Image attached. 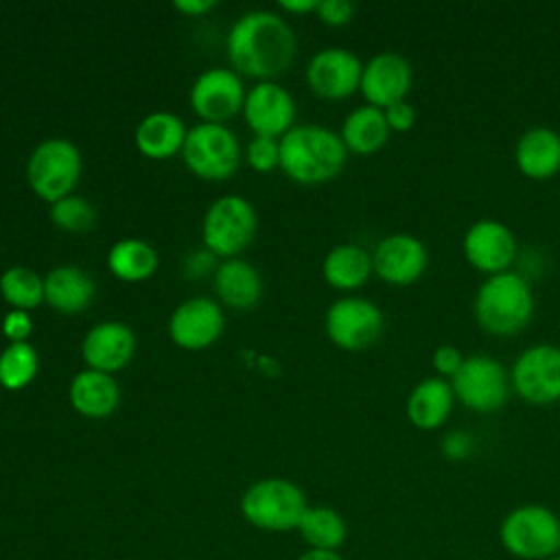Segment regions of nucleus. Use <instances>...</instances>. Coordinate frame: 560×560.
<instances>
[{
	"label": "nucleus",
	"instance_id": "obj_40",
	"mask_svg": "<svg viewBox=\"0 0 560 560\" xmlns=\"http://www.w3.org/2000/svg\"><path fill=\"white\" fill-rule=\"evenodd\" d=\"M319 0H280V7L289 13H311L317 11Z\"/></svg>",
	"mask_w": 560,
	"mask_h": 560
},
{
	"label": "nucleus",
	"instance_id": "obj_14",
	"mask_svg": "<svg viewBox=\"0 0 560 560\" xmlns=\"http://www.w3.org/2000/svg\"><path fill=\"white\" fill-rule=\"evenodd\" d=\"M245 90L234 70L210 68L201 72L190 88V105L203 122L221 125L243 109Z\"/></svg>",
	"mask_w": 560,
	"mask_h": 560
},
{
	"label": "nucleus",
	"instance_id": "obj_33",
	"mask_svg": "<svg viewBox=\"0 0 560 560\" xmlns=\"http://www.w3.org/2000/svg\"><path fill=\"white\" fill-rule=\"evenodd\" d=\"M247 164L260 173L280 166V142H276V138L256 136L247 144Z\"/></svg>",
	"mask_w": 560,
	"mask_h": 560
},
{
	"label": "nucleus",
	"instance_id": "obj_18",
	"mask_svg": "<svg viewBox=\"0 0 560 560\" xmlns=\"http://www.w3.org/2000/svg\"><path fill=\"white\" fill-rule=\"evenodd\" d=\"M171 339L184 350H203L223 332V313L210 298H190L182 302L168 319Z\"/></svg>",
	"mask_w": 560,
	"mask_h": 560
},
{
	"label": "nucleus",
	"instance_id": "obj_3",
	"mask_svg": "<svg viewBox=\"0 0 560 560\" xmlns=\"http://www.w3.org/2000/svg\"><path fill=\"white\" fill-rule=\"evenodd\" d=\"M472 311L483 332L492 337H514L534 315L532 287L512 269L488 276L475 293Z\"/></svg>",
	"mask_w": 560,
	"mask_h": 560
},
{
	"label": "nucleus",
	"instance_id": "obj_35",
	"mask_svg": "<svg viewBox=\"0 0 560 560\" xmlns=\"http://www.w3.org/2000/svg\"><path fill=\"white\" fill-rule=\"evenodd\" d=\"M464 359H466V357L462 354V350H459L457 346H453V343H442V346H438V348L433 350V354H431V365H433V370L438 372V376L451 381V378L457 374V370L462 368Z\"/></svg>",
	"mask_w": 560,
	"mask_h": 560
},
{
	"label": "nucleus",
	"instance_id": "obj_36",
	"mask_svg": "<svg viewBox=\"0 0 560 560\" xmlns=\"http://www.w3.org/2000/svg\"><path fill=\"white\" fill-rule=\"evenodd\" d=\"M315 13H317V18L324 24L343 26V24H348L352 20L354 4L348 2V0H319Z\"/></svg>",
	"mask_w": 560,
	"mask_h": 560
},
{
	"label": "nucleus",
	"instance_id": "obj_5",
	"mask_svg": "<svg viewBox=\"0 0 560 560\" xmlns=\"http://www.w3.org/2000/svg\"><path fill=\"white\" fill-rule=\"evenodd\" d=\"M306 508L302 488L282 477L258 479L241 497L243 518L262 532L298 529Z\"/></svg>",
	"mask_w": 560,
	"mask_h": 560
},
{
	"label": "nucleus",
	"instance_id": "obj_25",
	"mask_svg": "<svg viewBox=\"0 0 560 560\" xmlns=\"http://www.w3.org/2000/svg\"><path fill=\"white\" fill-rule=\"evenodd\" d=\"M214 291L223 304L245 311L258 304L262 295L260 273L245 260L230 258L214 273Z\"/></svg>",
	"mask_w": 560,
	"mask_h": 560
},
{
	"label": "nucleus",
	"instance_id": "obj_21",
	"mask_svg": "<svg viewBox=\"0 0 560 560\" xmlns=\"http://www.w3.org/2000/svg\"><path fill=\"white\" fill-rule=\"evenodd\" d=\"M453 407L455 394L451 381L438 374L418 381L405 400L407 420L420 431L440 429L448 420Z\"/></svg>",
	"mask_w": 560,
	"mask_h": 560
},
{
	"label": "nucleus",
	"instance_id": "obj_11",
	"mask_svg": "<svg viewBox=\"0 0 560 560\" xmlns=\"http://www.w3.org/2000/svg\"><path fill=\"white\" fill-rule=\"evenodd\" d=\"M512 389L529 405L547 407L560 400V346H527L510 368Z\"/></svg>",
	"mask_w": 560,
	"mask_h": 560
},
{
	"label": "nucleus",
	"instance_id": "obj_34",
	"mask_svg": "<svg viewBox=\"0 0 560 560\" xmlns=\"http://www.w3.org/2000/svg\"><path fill=\"white\" fill-rule=\"evenodd\" d=\"M472 448H475V440H472V433L464 431V429H453L448 431L442 442H440V451L446 459L451 462H462V459H468L472 455Z\"/></svg>",
	"mask_w": 560,
	"mask_h": 560
},
{
	"label": "nucleus",
	"instance_id": "obj_17",
	"mask_svg": "<svg viewBox=\"0 0 560 560\" xmlns=\"http://www.w3.org/2000/svg\"><path fill=\"white\" fill-rule=\"evenodd\" d=\"M243 116L256 136L282 138L293 127L295 103L278 83L260 81L245 94Z\"/></svg>",
	"mask_w": 560,
	"mask_h": 560
},
{
	"label": "nucleus",
	"instance_id": "obj_20",
	"mask_svg": "<svg viewBox=\"0 0 560 560\" xmlns=\"http://www.w3.org/2000/svg\"><path fill=\"white\" fill-rule=\"evenodd\" d=\"M514 162L527 179L556 177L560 173V133L542 125L525 129L514 144Z\"/></svg>",
	"mask_w": 560,
	"mask_h": 560
},
{
	"label": "nucleus",
	"instance_id": "obj_13",
	"mask_svg": "<svg viewBox=\"0 0 560 560\" xmlns=\"http://www.w3.org/2000/svg\"><path fill=\"white\" fill-rule=\"evenodd\" d=\"M429 265L424 243L407 232L381 238L372 252L374 273L392 287H409L422 278Z\"/></svg>",
	"mask_w": 560,
	"mask_h": 560
},
{
	"label": "nucleus",
	"instance_id": "obj_30",
	"mask_svg": "<svg viewBox=\"0 0 560 560\" xmlns=\"http://www.w3.org/2000/svg\"><path fill=\"white\" fill-rule=\"evenodd\" d=\"M39 357L28 341L9 343L0 354V385L18 392L26 387L37 374Z\"/></svg>",
	"mask_w": 560,
	"mask_h": 560
},
{
	"label": "nucleus",
	"instance_id": "obj_16",
	"mask_svg": "<svg viewBox=\"0 0 560 560\" xmlns=\"http://www.w3.org/2000/svg\"><path fill=\"white\" fill-rule=\"evenodd\" d=\"M413 83V68L400 52L383 50L363 63L359 92L378 109L405 101Z\"/></svg>",
	"mask_w": 560,
	"mask_h": 560
},
{
	"label": "nucleus",
	"instance_id": "obj_39",
	"mask_svg": "<svg viewBox=\"0 0 560 560\" xmlns=\"http://www.w3.org/2000/svg\"><path fill=\"white\" fill-rule=\"evenodd\" d=\"M214 0H175V9L184 15H203L206 11L214 9Z\"/></svg>",
	"mask_w": 560,
	"mask_h": 560
},
{
	"label": "nucleus",
	"instance_id": "obj_10",
	"mask_svg": "<svg viewBox=\"0 0 560 560\" xmlns=\"http://www.w3.org/2000/svg\"><path fill=\"white\" fill-rule=\"evenodd\" d=\"M182 158L201 179H228L238 168V140L225 125L199 122L186 133Z\"/></svg>",
	"mask_w": 560,
	"mask_h": 560
},
{
	"label": "nucleus",
	"instance_id": "obj_1",
	"mask_svg": "<svg viewBox=\"0 0 560 560\" xmlns=\"http://www.w3.org/2000/svg\"><path fill=\"white\" fill-rule=\"evenodd\" d=\"M295 52L293 28L271 11H249L228 33V57L236 74L269 81L291 66Z\"/></svg>",
	"mask_w": 560,
	"mask_h": 560
},
{
	"label": "nucleus",
	"instance_id": "obj_26",
	"mask_svg": "<svg viewBox=\"0 0 560 560\" xmlns=\"http://www.w3.org/2000/svg\"><path fill=\"white\" fill-rule=\"evenodd\" d=\"M389 133L385 112L374 105H361L346 116L339 136L348 151L357 155H372L387 144Z\"/></svg>",
	"mask_w": 560,
	"mask_h": 560
},
{
	"label": "nucleus",
	"instance_id": "obj_37",
	"mask_svg": "<svg viewBox=\"0 0 560 560\" xmlns=\"http://www.w3.org/2000/svg\"><path fill=\"white\" fill-rule=\"evenodd\" d=\"M385 112V120L389 125V131H398V133H405L409 129H413L416 125V118H418V112L416 107L405 98V101H398L389 107L383 109Z\"/></svg>",
	"mask_w": 560,
	"mask_h": 560
},
{
	"label": "nucleus",
	"instance_id": "obj_23",
	"mask_svg": "<svg viewBox=\"0 0 560 560\" xmlns=\"http://www.w3.org/2000/svg\"><path fill=\"white\" fill-rule=\"evenodd\" d=\"M186 133L179 116L171 112H153L140 120L136 129V147L144 158L166 160L182 151Z\"/></svg>",
	"mask_w": 560,
	"mask_h": 560
},
{
	"label": "nucleus",
	"instance_id": "obj_22",
	"mask_svg": "<svg viewBox=\"0 0 560 560\" xmlns=\"http://www.w3.org/2000/svg\"><path fill=\"white\" fill-rule=\"evenodd\" d=\"M94 300V280L79 267L61 265L44 278V302L59 313H79Z\"/></svg>",
	"mask_w": 560,
	"mask_h": 560
},
{
	"label": "nucleus",
	"instance_id": "obj_4",
	"mask_svg": "<svg viewBox=\"0 0 560 560\" xmlns=\"http://www.w3.org/2000/svg\"><path fill=\"white\" fill-rule=\"evenodd\" d=\"M503 551L518 560H547L560 553V516L540 503L512 508L499 525Z\"/></svg>",
	"mask_w": 560,
	"mask_h": 560
},
{
	"label": "nucleus",
	"instance_id": "obj_28",
	"mask_svg": "<svg viewBox=\"0 0 560 560\" xmlns=\"http://www.w3.org/2000/svg\"><path fill=\"white\" fill-rule=\"evenodd\" d=\"M298 532L306 542V549L337 551L346 542L348 525L335 508L308 505L298 523Z\"/></svg>",
	"mask_w": 560,
	"mask_h": 560
},
{
	"label": "nucleus",
	"instance_id": "obj_7",
	"mask_svg": "<svg viewBox=\"0 0 560 560\" xmlns=\"http://www.w3.org/2000/svg\"><path fill=\"white\" fill-rule=\"evenodd\" d=\"M455 400L475 413L499 411L510 396L512 383L505 365L488 354L466 357L451 378Z\"/></svg>",
	"mask_w": 560,
	"mask_h": 560
},
{
	"label": "nucleus",
	"instance_id": "obj_29",
	"mask_svg": "<svg viewBox=\"0 0 560 560\" xmlns=\"http://www.w3.org/2000/svg\"><path fill=\"white\" fill-rule=\"evenodd\" d=\"M109 271L125 282H140L158 269L155 249L140 238H122L112 245L107 254Z\"/></svg>",
	"mask_w": 560,
	"mask_h": 560
},
{
	"label": "nucleus",
	"instance_id": "obj_9",
	"mask_svg": "<svg viewBox=\"0 0 560 560\" xmlns=\"http://www.w3.org/2000/svg\"><path fill=\"white\" fill-rule=\"evenodd\" d=\"M256 225V212L247 199L236 195L219 197L203 214V245L210 254L230 258L254 241Z\"/></svg>",
	"mask_w": 560,
	"mask_h": 560
},
{
	"label": "nucleus",
	"instance_id": "obj_15",
	"mask_svg": "<svg viewBox=\"0 0 560 560\" xmlns=\"http://www.w3.org/2000/svg\"><path fill=\"white\" fill-rule=\"evenodd\" d=\"M361 59L352 50L339 46L322 48L311 57L306 68V81L311 90L328 101L352 96L361 88Z\"/></svg>",
	"mask_w": 560,
	"mask_h": 560
},
{
	"label": "nucleus",
	"instance_id": "obj_38",
	"mask_svg": "<svg viewBox=\"0 0 560 560\" xmlns=\"http://www.w3.org/2000/svg\"><path fill=\"white\" fill-rule=\"evenodd\" d=\"M31 330H33V322L26 315V311H18L15 308V311L7 313L4 319H2V332H4L7 339H11V343L26 341Z\"/></svg>",
	"mask_w": 560,
	"mask_h": 560
},
{
	"label": "nucleus",
	"instance_id": "obj_2",
	"mask_svg": "<svg viewBox=\"0 0 560 560\" xmlns=\"http://www.w3.org/2000/svg\"><path fill=\"white\" fill-rule=\"evenodd\" d=\"M346 160L341 136L322 125H293L280 138V168L293 182H330L343 171Z\"/></svg>",
	"mask_w": 560,
	"mask_h": 560
},
{
	"label": "nucleus",
	"instance_id": "obj_19",
	"mask_svg": "<svg viewBox=\"0 0 560 560\" xmlns=\"http://www.w3.org/2000/svg\"><path fill=\"white\" fill-rule=\"evenodd\" d=\"M136 350V337L127 324L120 322H103L88 330L81 354L90 370H98L105 374L122 370Z\"/></svg>",
	"mask_w": 560,
	"mask_h": 560
},
{
	"label": "nucleus",
	"instance_id": "obj_24",
	"mask_svg": "<svg viewBox=\"0 0 560 560\" xmlns=\"http://www.w3.org/2000/svg\"><path fill=\"white\" fill-rule=\"evenodd\" d=\"M120 400V392L112 374L83 370L70 383V402L85 418H107Z\"/></svg>",
	"mask_w": 560,
	"mask_h": 560
},
{
	"label": "nucleus",
	"instance_id": "obj_8",
	"mask_svg": "<svg viewBox=\"0 0 560 560\" xmlns=\"http://www.w3.org/2000/svg\"><path fill=\"white\" fill-rule=\"evenodd\" d=\"M328 339L348 352H361L378 343L385 332L383 311L368 298L348 295L335 300L324 317Z\"/></svg>",
	"mask_w": 560,
	"mask_h": 560
},
{
	"label": "nucleus",
	"instance_id": "obj_31",
	"mask_svg": "<svg viewBox=\"0 0 560 560\" xmlns=\"http://www.w3.org/2000/svg\"><path fill=\"white\" fill-rule=\"evenodd\" d=\"M0 293L18 311H28L44 302V280L28 267H11L0 278Z\"/></svg>",
	"mask_w": 560,
	"mask_h": 560
},
{
	"label": "nucleus",
	"instance_id": "obj_12",
	"mask_svg": "<svg viewBox=\"0 0 560 560\" xmlns=\"http://www.w3.org/2000/svg\"><path fill=\"white\" fill-rule=\"evenodd\" d=\"M516 249L514 232L499 219H477L462 236V254L466 262L486 276L510 271Z\"/></svg>",
	"mask_w": 560,
	"mask_h": 560
},
{
	"label": "nucleus",
	"instance_id": "obj_41",
	"mask_svg": "<svg viewBox=\"0 0 560 560\" xmlns=\"http://www.w3.org/2000/svg\"><path fill=\"white\" fill-rule=\"evenodd\" d=\"M298 560H343L339 551H328V549H306L298 556Z\"/></svg>",
	"mask_w": 560,
	"mask_h": 560
},
{
	"label": "nucleus",
	"instance_id": "obj_32",
	"mask_svg": "<svg viewBox=\"0 0 560 560\" xmlns=\"http://www.w3.org/2000/svg\"><path fill=\"white\" fill-rule=\"evenodd\" d=\"M50 219L59 230L79 234V232H88L94 225L96 212L92 203L85 201L83 197L68 195L50 206Z\"/></svg>",
	"mask_w": 560,
	"mask_h": 560
},
{
	"label": "nucleus",
	"instance_id": "obj_42",
	"mask_svg": "<svg viewBox=\"0 0 560 560\" xmlns=\"http://www.w3.org/2000/svg\"><path fill=\"white\" fill-rule=\"evenodd\" d=\"M547 560H560V553H558V556H553V558H547Z\"/></svg>",
	"mask_w": 560,
	"mask_h": 560
},
{
	"label": "nucleus",
	"instance_id": "obj_6",
	"mask_svg": "<svg viewBox=\"0 0 560 560\" xmlns=\"http://www.w3.org/2000/svg\"><path fill=\"white\" fill-rule=\"evenodd\" d=\"M81 177V153L66 138H48L35 147L26 164V179L35 195L50 206L68 197Z\"/></svg>",
	"mask_w": 560,
	"mask_h": 560
},
{
	"label": "nucleus",
	"instance_id": "obj_27",
	"mask_svg": "<svg viewBox=\"0 0 560 560\" xmlns=\"http://www.w3.org/2000/svg\"><path fill=\"white\" fill-rule=\"evenodd\" d=\"M324 280L341 291H354L361 289L368 278L374 273L372 269V254L363 249L361 245L343 243L332 247L324 262H322Z\"/></svg>",
	"mask_w": 560,
	"mask_h": 560
}]
</instances>
